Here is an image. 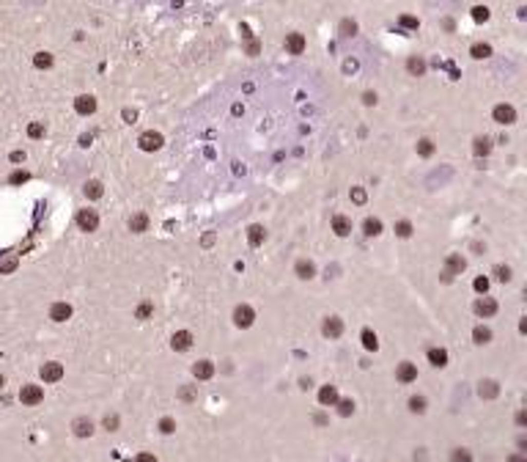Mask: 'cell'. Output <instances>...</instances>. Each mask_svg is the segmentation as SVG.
Masks as SVG:
<instances>
[{"instance_id":"7dc6e473","label":"cell","mask_w":527,"mask_h":462,"mask_svg":"<svg viewBox=\"0 0 527 462\" xmlns=\"http://www.w3.org/2000/svg\"><path fill=\"white\" fill-rule=\"evenodd\" d=\"M473 286H475V292L486 294V289H489V278H483V275H481V278H475V283H473Z\"/></svg>"},{"instance_id":"74e56055","label":"cell","mask_w":527,"mask_h":462,"mask_svg":"<svg viewBox=\"0 0 527 462\" xmlns=\"http://www.w3.org/2000/svg\"><path fill=\"white\" fill-rule=\"evenodd\" d=\"M409 410L412 413H426V396H412V399H409Z\"/></svg>"},{"instance_id":"f1b7e54d","label":"cell","mask_w":527,"mask_h":462,"mask_svg":"<svg viewBox=\"0 0 527 462\" xmlns=\"http://www.w3.org/2000/svg\"><path fill=\"white\" fill-rule=\"evenodd\" d=\"M473 339H475V344H489V341H492V330L483 328V325H478V328L473 330Z\"/></svg>"},{"instance_id":"ab89813d","label":"cell","mask_w":527,"mask_h":462,"mask_svg":"<svg viewBox=\"0 0 527 462\" xmlns=\"http://www.w3.org/2000/svg\"><path fill=\"white\" fill-rule=\"evenodd\" d=\"M28 179H30V173H28V171H14L11 176H9V182H11V185H25Z\"/></svg>"},{"instance_id":"484cf974","label":"cell","mask_w":527,"mask_h":462,"mask_svg":"<svg viewBox=\"0 0 527 462\" xmlns=\"http://www.w3.org/2000/svg\"><path fill=\"white\" fill-rule=\"evenodd\" d=\"M83 190H85V196H88V198H93V201L105 196V187H102V182H97V179L85 182V187H83Z\"/></svg>"},{"instance_id":"9f6ffc18","label":"cell","mask_w":527,"mask_h":462,"mask_svg":"<svg viewBox=\"0 0 527 462\" xmlns=\"http://www.w3.org/2000/svg\"><path fill=\"white\" fill-rule=\"evenodd\" d=\"M247 52H250V55H255V52H258V44H255V42H250V47H247Z\"/></svg>"},{"instance_id":"60d3db41","label":"cell","mask_w":527,"mask_h":462,"mask_svg":"<svg viewBox=\"0 0 527 462\" xmlns=\"http://www.w3.org/2000/svg\"><path fill=\"white\" fill-rule=\"evenodd\" d=\"M159 432H162V435H173L176 432V421L173 418H162V421H159Z\"/></svg>"},{"instance_id":"f35d334b","label":"cell","mask_w":527,"mask_h":462,"mask_svg":"<svg viewBox=\"0 0 527 462\" xmlns=\"http://www.w3.org/2000/svg\"><path fill=\"white\" fill-rule=\"evenodd\" d=\"M494 278H497L500 283H508L511 281V267H502V264L494 267Z\"/></svg>"},{"instance_id":"d590c367","label":"cell","mask_w":527,"mask_h":462,"mask_svg":"<svg viewBox=\"0 0 527 462\" xmlns=\"http://www.w3.org/2000/svg\"><path fill=\"white\" fill-rule=\"evenodd\" d=\"M396 234L401 237V240L412 237V223H409V220H398V223H396Z\"/></svg>"},{"instance_id":"30bf717a","label":"cell","mask_w":527,"mask_h":462,"mask_svg":"<svg viewBox=\"0 0 527 462\" xmlns=\"http://www.w3.org/2000/svg\"><path fill=\"white\" fill-rule=\"evenodd\" d=\"M171 347L176 349V352H187V349L193 347V333H190V330H179V333H173Z\"/></svg>"},{"instance_id":"8992f818","label":"cell","mask_w":527,"mask_h":462,"mask_svg":"<svg viewBox=\"0 0 527 462\" xmlns=\"http://www.w3.org/2000/svg\"><path fill=\"white\" fill-rule=\"evenodd\" d=\"M74 110L80 116H91V113H97V99L91 97V94H80V97L74 99Z\"/></svg>"},{"instance_id":"d6a6232c","label":"cell","mask_w":527,"mask_h":462,"mask_svg":"<svg viewBox=\"0 0 527 462\" xmlns=\"http://www.w3.org/2000/svg\"><path fill=\"white\" fill-rule=\"evenodd\" d=\"M28 138H33V140L44 138V124L42 121H30L28 124Z\"/></svg>"},{"instance_id":"ffe728a7","label":"cell","mask_w":527,"mask_h":462,"mask_svg":"<svg viewBox=\"0 0 527 462\" xmlns=\"http://www.w3.org/2000/svg\"><path fill=\"white\" fill-rule=\"evenodd\" d=\"M318 402H322L324 407H332V404L338 402V388H335V385H322V391H318Z\"/></svg>"},{"instance_id":"44dd1931","label":"cell","mask_w":527,"mask_h":462,"mask_svg":"<svg viewBox=\"0 0 527 462\" xmlns=\"http://www.w3.org/2000/svg\"><path fill=\"white\" fill-rule=\"evenodd\" d=\"M478 394H481V399H494V396L500 394V385L494 380H481V385H478Z\"/></svg>"},{"instance_id":"b9f144b4","label":"cell","mask_w":527,"mask_h":462,"mask_svg":"<svg viewBox=\"0 0 527 462\" xmlns=\"http://www.w3.org/2000/svg\"><path fill=\"white\" fill-rule=\"evenodd\" d=\"M473 20L475 22H486V20H489V9H486V6H475V9H473Z\"/></svg>"},{"instance_id":"4316f807","label":"cell","mask_w":527,"mask_h":462,"mask_svg":"<svg viewBox=\"0 0 527 462\" xmlns=\"http://www.w3.org/2000/svg\"><path fill=\"white\" fill-rule=\"evenodd\" d=\"M363 231H365L368 237H379V234H382V220H379V218H365Z\"/></svg>"},{"instance_id":"e575fe53","label":"cell","mask_w":527,"mask_h":462,"mask_svg":"<svg viewBox=\"0 0 527 462\" xmlns=\"http://www.w3.org/2000/svg\"><path fill=\"white\" fill-rule=\"evenodd\" d=\"M335 404H338V413H341L343 418H349L351 413H354V402H351V399H338Z\"/></svg>"},{"instance_id":"f546056e","label":"cell","mask_w":527,"mask_h":462,"mask_svg":"<svg viewBox=\"0 0 527 462\" xmlns=\"http://www.w3.org/2000/svg\"><path fill=\"white\" fill-rule=\"evenodd\" d=\"M469 55H473L475 61L489 58V55H492V44H473V50H469Z\"/></svg>"},{"instance_id":"ba28073f","label":"cell","mask_w":527,"mask_h":462,"mask_svg":"<svg viewBox=\"0 0 527 462\" xmlns=\"http://www.w3.org/2000/svg\"><path fill=\"white\" fill-rule=\"evenodd\" d=\"M475 314H478V316H483V319L494 316V314H497V300H494V297H481V300H475Z\"/></svg>"},{"instance_id":"9a60e30c","label":"cell","mask_w":527,"mask_h":462,"mask_svg":"<svg viewBox=\"0 0 527 462\" xmlns=\"http://www.w3.org/2000/svg\"><path fill=\"white\" fill-rule=\"evenodd\" d=\"M71 432H74L77 437H91L93 435L91 418H74V421H71Z\"/></svg>"},{"instance_id":"6f0895ef","label":"cell","mask_w":527,"mask_h":462,"mask_svg":"<svg viewBox=\"0 0 527 462\" xmlns=\"http://www.w3.org/2000/svg\"><path fill=\"white\" fill-rule=\"evenodd\" d=\"M3 382H6V380H3V374H0V388H3Z\"/></svg>"},{"instance_id":"7402d4cb","label":"cell","mask_w":527,"mask_h":462,"mask_svg":"<svg viewBox=\"0 0 527 462\" xmlns=\"http://www.w3.org/2000/svg\"><path fill=\"white\" fill-rule=\"evenodd\" d=\"M193 374L198 380H209L212 374H214V363L212 361H198L195 366H193Z\"/></svg>"},{"instance_id":"1f68e13d","label":"cell","mask_w":527,"mask_h":462,"mask_svg":"<svg viewBox=\"0 0 527 462\" xmlns=\"http://www.w3.org/2000/svg\"><path fill=\"white\" fill-rule=\"evenodd\" d=\"M418 154H420V157H431V154H434V140L420 138V140H418Z\"/></svg>"},{"instance_id":"4dcf8cb0","label":"cell","mask_w":527,"mask_h":462,"mask_svg":"<svg viewBox=\"0 0 527 462\" xmlns=\"http://www.w3.org/2000/svg\"><path fill=\"white\" fill-rule=\"evenodd\" d=\"M33 66L36 69H50L52 66V55L50 52H36L33 55Z\"/></svg>"},{"instance_id":"9c48e42d","label":"cell","mask_w":527,"mask_h":462,"mask_svg":"<svg viewBox=\"0 0 527 462\" xmlns=\"http://www.w3.org/2000/svg\"><path fill=\"white\" fill-rule=\"evenodd\" d=\"M322 333L327 339H338L343 333V319H341V316H327L324 325H322Z\"/></svg>"},{"instance_id":"cb8c5ba5","label":"cell","mask_w":527,"mask_h":462,"mask_svg":"<svg viewBox=\"0 0 527 462\" xmlns=\"http://www.w3.org/2000/svg\"><path fill=\"white\" fill-rule=\"evenodd\" d=\"M148 228V218L143 212H138V215H132L129 218V231H135V234H143V231Z\"/></svg>"},{"instance_id":"f907efd6","label":"cell","mask_w":527,"mask_h":462,"mask_svg":"<svg viewBox=\"0 0 527 462\" xmlns=\"http://www.w3.org/2000/svg\"><path fill=\"white\" fill-rule=\"evenodd\" d=\"M363 102H365V105H377V94H373V91H365V94H363Z\"/></svg>"},{"instance_id":"5bb4252c","label":"cell","mask_w":527,"mask_h":462,"mask_svg":"<svg viewBox=\"0 0 527 462\" xmlns=\"http://www.w3.org/2000/svg\"><path fill=\"white\" fill-rule=\"evenodd\" d=\"M71 316V306L69 303H52V308H50V319L52 322H66Z\"/></svg>"},{"instance_id":"d4e9b609","label":"cell","mask_w":527,"mask_h":462,"mask_svg":"<svg viewBox=\"0 0 527 462\" xmlns=\"http://www.w3.org/2000/svg\"><path fill=\"white\" fill-rule=\"evenodd\" d=\"M360 341H363V347L368 349V352H377V349H379V339H377V333H373V330H368V328L363 330Z\"/></svg>"},{"instance_id":"5b68a950","label":"cell","mask_w":527,"mask_h":462,"mask_svg":"<svg viewBox=\"0 0 527 462\" xmlns=\"http://www.w3.org/2000/svg\"><path fill=\"white\" fill-rule=\"evenodd\" d=\"M253 319H255V311L250 306H244V303H242V306H236V311H234V325H236V328H250Z\"/></svg>"},{"instance_id":"4fadbf2b","label":"cell","mask_w":527,"mask_h":462,"mask_svg":"<svg viewBox=\"0 0 527 462\" xmlns=\"http://www.w3.org/2000/svg\"><path fill=\"white\" fill-rule=\"evenodd\" d=\"M396 377L401 380V382H415V380H418V366H415V363H409V361L398 363V371H396Z\"/></svg>"},{"instance_id":"7c38bea8","label":"cell","mask_w":527,"mask_h":462,"mask_svg":"<svg viewBox=\"0 0 527 462\" xmlns=\"http://www.w3.org/2000/svg\"><path fill=\"white\" fill-rule=\"evenodd\" d=\"M305 47H308V42H305V36H302V33H289V36H286V50H289L291 55H302V52H305Z\"/></svg>"},{"instance_id":"7a4b0ae2","label":"cell","mask_w":527,"mask_h":462,"mask_svg":"<svg viewBox=\"0 0 527 462\" xmlns=\"http://www.w3.org/2000/svg\"><path fill=\"white\" fill-rule=\"evenodd\" d=\"M492 118H494L497 124L508 127V124H514V121H516V108H514V105H508V102H500V105H494Z\"/></svg>"},{"instance_id":"c3c4849f","label":"cell","mask_w":527,"mask_h":462,"mask_svg":"<svg viewBox=\"0 0 527 462\" xmlns=\"http://www.w3.org/2000/svg\"><path fill=\"white\" fill-rule=\"evenodd\" d=\"M14 267H17V259H6V261H0V273H11Z\"/></svg>"},{"instance_id":"f6af8a7d","label":"cell","mask_w":527,"mask_h":462,"mask_svg":"<svg viewBox=\"0 0 527 462\" xmlns=\"http://www.w3.org/2000/svg\"><path fill=\"white\" fill-rule=\"evenodd\" d=\"M105 429H107V432H116V429H118V416H116V413L105 416Z\"/></svg>"},{"instance_id":"7bdbcfd3","label":"cell","mask_w":527,"mask_h":462,"mask_svg":"<svg viewBox=\"0 0 527 462\" xmlns=\"http://www.w3.org/2000/svg\"><path fill=\"white\" fill-rule=\"evenodd\" d=\"M398 22H401V28H409V30H418V28H420L418 17H409V14H404V17L398 20Z\"/></svg>"},{"instance_id":"d6986e66","label":"cell","mask_w":527,"mask_h":462,"mask_svg":"<svg viewBox=\"0 0 527 462\" xmlns=\"http://www.w3.org/2000/svg\"><path fill=\"white\" fill-rule=\"evenodd\" d=\"M264 240H267V231H264V226L253 223V226L247 228V242H250L253 248H258V245H264Z\"/></svg>"},{"instance_id":"603a6c76","label":"cell","mask_w":527,"mask_h":462,"mask_svg":"<svg viewBox=\"0 0 527 462\" xmlns=\"http://www.w3.org/2000/svg\"><path fill=\"white\" fill-rule=\"evenodd\" d=\"M406 69H409V75L423 77V75H426V61H423L420 55H412V58L406 61Z\"/></svg>"},{"instance_id":"f5cc1de1","label":"cell","mask_w":527,"mask_h":462,"mask_svg":"<svg viewBox=\"0 0 527 462\" xmlns=\"http://www.w3.org/2000/svg\"><path fill=\"white\" fill-rule=\"evenodd\" d=\"M135 118H138V113H135V110H124V121H126V124H135Z\"/></svg>"},{"instance_id":"ac0fdd59","label":"cell","mask_w":527,"mask_h":462,"mask_svg":"<svg viewBox=\"0 0 527 462\" xmlns=\"http://www.w3.org/2000/svg\"><path fill=\"white\" fill-rule=\"evenodd\" d=\"M332 231L338 237H349L351 234V220L346 218V215H335L332 218Z\"/></svg>"},{"instance_id":"8d00e7d4","label":"cell","mask_w":527,"mask_h":462,"mask_svg":"<svg viewBox=\"0 0 527 462\" xmlns=\"http://www.w3.org/2000/svg\"><path fill=\"white\" fill-rule=\"evenodd\" d=\"M450 462H473V454H469L467 449H453Z\"/></svg>"},{"instance_id":"83f0119b","label":"cell","mask_w":527,"mask_h":462,"mask_svg":"<svg viewBox=\"0 0 527 462\" xmlns=\"http://www.w3.org/2000/svg\"><path fill=\"white\" fill-rule=\"evenodd\" d=\"M473 151H475L478 157H486V154L492 151V140H489V138H475V140H473Z\"/></svg>"},{"instance_id":"e0dca14e","label":"cell","mask_w":527,"mask_h":462,"mask_svg":"<svg viewBox=\"0 0 527 462\" xmlns=\"http://www.w3.org/2000/svg\"><path fill=\"white\" fill-rule=\"evenodd\" d=\"M428 363H431V366H437V369L448 366V349H442V347H431V349H428Z\"/></svg>"},{"instance_id":"ee69618b","label":"cell","mask_w":527,"mask_h":462,"mask_svg":"<svg viewBox=\"0 0 527 462\" xmlns=\"http://www.w3.org/2000/svg\"><path fill=\"white\" fill-rule=\"evenodd\" d=\"M341 33H343V36H354V33H357V22L343 20V22H341Z\"/></svg>"},{"instance_id":"2e32d148","label":"cell","mask_w":527,"mask_h":462,"mask_svg":"<svg viewBox=\"0 0 527 462\" xmlns=\"http://www.w3.org/2000/svg\"><path fill=\"white\" fill-rule=\"evenodd\" d=\"M294 273H297L302 281H310V278L316 275V264H313V261H308V259H299L297 264H294Z\"/></svg>"},{"instance_id":"816d5d0a","label":"cell","mask_w":527,"mask_h":462,"mask_svg":"<svg viewBox=\"0 0 527 462\" xmlns=\"http://www.w3.org/2000/svg\"><path fill=\"white\" fill-rule=\"evenodd\" d=\"M11 163H25V151H11Z\"/></svg>"},{"instance_id":"681fc988","label":"cell","mask_w":527,"mask_h":462,"mask_svg":"<svg viewBox=\"0 0 527 462\" xmlns=\"http://www.w3.org/2000/svg\"><path fill=\"white\" fill-rule=\"evenodd\" d=\"M135 462H157V457H154V454H148V451H143V454L135 457Z\"/></svg>"},{"instance_id":"836d02e7","label":"cell","mask_w":527,"mask_h":462,"mask_svg":"<svg viewBox=\"0 0 527 462\" xmlns=\"http://www.w3.org/2000/svg\"><path fill=\"white\" fill-rule=\"evenodd\" d=\"M151 314H154V303H148V300H146V303H140L138 311H135V316H138V319H148Z\"/></svg>"},{"instance_id":"277c9868","label":"cell","mask_w":527,"mask_h":462,"mask_svg":"<svg viewBox=\"0 0 527 462\" xmlns=\"http://www.w3.org/2000/svg\"><path fill=\"white\" fill-rule=\"evenodd\" d=\"M138 143H140V149H143V151H157V149H162L165 138H162L159 132L148 130V132H143L140 138H138Z\"/></svg>"},{"instance_id":"8fae6325","label":"cell","mask_w":527,"mask_h":462,"mask_svg":"<svg viewBox=\"0 0 527 462\" xmlns=\"http://www.w3.org/2000/svg\"><path fill=\"white\" fill-rule=\"evenodd\" d=\"M61 377H63V366L58 361H50V363L42 366V380L44 382H58Z\"/></svg>"},{"instance_id":"11a10c76","label":"cell","mask_w":527,"mask_h":462,"mask_svg":"<svg viewBox=\"0 0 527 462\" xmlns=\"http://www.w3.org/2000/svg\"><path fill=\"white\" fill-rule=\"evenodd\" d=\"M524 421H527V416H524V413H519V416H516V424L524 427Z\"/></svg>"},{"instance_id":"6da1fadb","label":"cell","mask_w":527,"mask_h":462,"mask_svg":"<svg viewBox=\"0 0 527 462\" xmlns=\"http://www.w3.org/2000/svg\"><path fill=\"white\" fill-rule=\"evenodd\" d=\"M44 399V391H42V385H22L20 388V402L25 404V407H36V404H42Z\"/></svg>"},{"instance_id":"52a82bcc","label":"cell","mask_w":527,"mask_h":462,"mask_svg":"<svg viewBox=\"0 0 527 462\" xmlns=\"http://www.w3.org/2000/svg\"><path fill=\"white\" fill-rule=\"evenodd\" d=\"M464 267H467V261H464L461 253H448V259H445V273L448 275H461Z\"/></svg>"},{"instance_id":"3957f363","label":"cell","mask_w":527,"mask_h":462,"mask_svg":"<svg viewBox=\"0 0 527 462\" xmlns=\"http://www.w3.org/2000/svg\"><path fill=\"white\" fill-rule=\"evenodd\" d=\"M77 226H80V231H97L99 228L97 209H80L77 212Z\"/></svg>"},{"instance_id":"db71d44e","label":"cell","mask_w":527,"mask_h":462,"mask_svg":"<svg viewBox=\"0 0 527 462\" xmlns=\"http://www.w3.org/2000/svg\"><path fill=\"white\" fill-rule=\"evenodd\" d=\"M508 462H527V457H524V454H511Z\"/></svg>"},{"instance_id":"bcb514c9","label":"cell","mask_w":527,"mask_h":462,"mask_svg":"<svg viewBox=\"0 0 527 462\" xmlns=\"http://www.w3.org/2000/svg\"><path fill=\"white\" fill-rule=\"evenodd\" d=\"M351 201H354V204H365V190L363 187H351Z\"/></svg>"}]
</instances>
